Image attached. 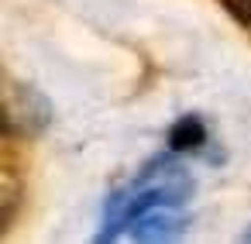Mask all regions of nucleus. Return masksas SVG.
I'll use <instances>...</instances> for the list:
<instances>
[{
    "label": "nucleus",
    "mask_w": 251,
    "mask_h": 244,
    "mask_svg": "<svg viewBox=\"0 0 251 244\" xmlns=\"http://www.w3.org/2000/svg\"><path fill=\"white\" fill-rule=\"evenodd\" d=\"M49 124V103L28 86H7L4 93V127L7 134H35Z\"/></svg>",
    "instance_id": "f257e3e1"
},
{
    "label": "nucleus",
    "mask_w": 251,
    "mask_h": 244,
    "mask_svg": "<svg viewBox=\"0 0 251 244\" xmlns=\"http://www.w3.org/2000/svg\"><path fill=\"white\" fill-rule=\"evenodd\" d=\"M182 223L186 220L176 213V206H151L131 220V234L138 241H169V237H179Z\"/></svg>",
    "instance_id": "f03ea898"
},
{
    "label": "nucleus",
    "mask_w": 251,
    "mask_h": 244,
    "mask_svg": "<svg viewBox=\"0 0 251 244\" xmlns=\"http://www.w3.org/2000/svg\"><path fill=\"white\" fill-rule=\"evenodd\" d=\"M203 141H206V127L200 117H179L169 131L172 151H193V148H203Z\"/></svg>",
    "instance_id": "7ed1b4c3"
},
{
    "label": "nucleus",
    "mask_w": 251,
    "mask_h": 244,
    "mask_svg": "<svg viewBox=\"0 0 251 244\" xmlns=\"http://www.w3.org/2000/svg\"><path fill=\"white\" fill-rule=\"evenodd\" d=\"M220 4L241 21V24H248L251 28V0H220Z\"/></svg>",
    "instance_id": "20e7f679"
},
{
    "label": "nucleus",
    "mask_w": 251,
    "mask_h": 244,
    "mask_svg": "<svg viewBox=\"0 0 251 244\" xmlns=\"http://www.w3.org/2000/svg\"><path fill=\"white\" fill-rule=\"evenodd\" d=\"M244 241H251V230H248V234H244Z\"/></svg>",
    "instance_id": "39448f33"
}]
</instances>
